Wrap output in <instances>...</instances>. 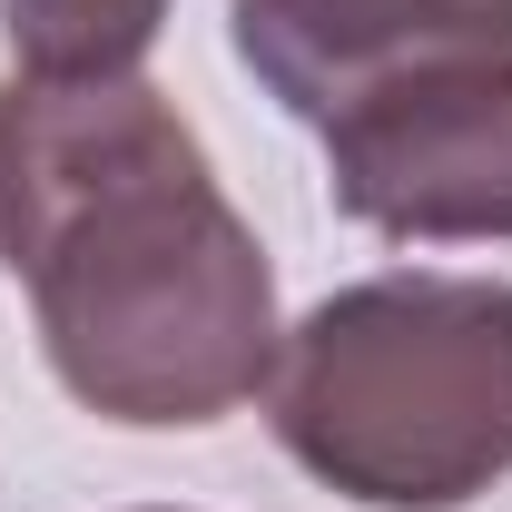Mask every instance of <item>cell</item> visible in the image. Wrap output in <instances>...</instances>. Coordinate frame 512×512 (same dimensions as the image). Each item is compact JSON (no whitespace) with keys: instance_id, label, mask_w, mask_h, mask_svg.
<instances>
[{"instance_id":"cell-1","label":"cell","mask_w":512,"mask_h":512,"mask_svg":"<svg viewBox=\"0 0 512 512\" xmlns=\"http://www.w3.org/2000/svg\"><path fill=\"white\" fill-rule=\"evenodd\" d=\"M0 266L50 375L109 424H227L276 375V266L138 69L0 89Z\"/></svg>"},{"instance_id":"cell-2","label":"cell","mask_w":512,"mask_h":512,"mask_svg":"<svg viewBox=\"0 0 512 512\" xmlns=\"http://www.w3.org/2000/svg\"><path fill=\"white\" fill-rule=\"evenodd\" d=\"M276 444L365 512H463L512 473V286L365 276L286 325Z\"/></svg>"},{"instance_id":"cell-3","label":"cell","mask_w":512,"mask_h":512,"mask_svg":"<svg viewBox=\"0 0 512 512\" xmlns=\"http://www.w3.org/2000/svg\"><path fill=\"white\" fill-rule=\"evenodd\" d=\"M325 188L394 247H493L512 237V50L384 89L316 128Z\"/></svg>"},{"instance_id":"cell-4","label":"cell","mask_w":512,"mask_h":512,"mask_svg":"<svg viewBox=\"0 0 512 512\" xmlns=\"http://www.w3.org/2000/svg\"><path fill=\"white\" fill-rule=\"evenodd\" d=\"M227 40L286 119L335 128L384 89L503 60L512 0H227Z\"/></svg>"},{"instance_id":"cell-5","label":"cell","mask_w":512,"mask_h":512,"mask_svg":"<svg viewBox=\"0 0 512 512\" xmlns=\"http://www.w3.org/2000/svg\"><path fill=\"white\" fill-rule=\"evenodd\" d=\"M178 0H0L20 79H128Z\"/></svg>"}]
</instances>
